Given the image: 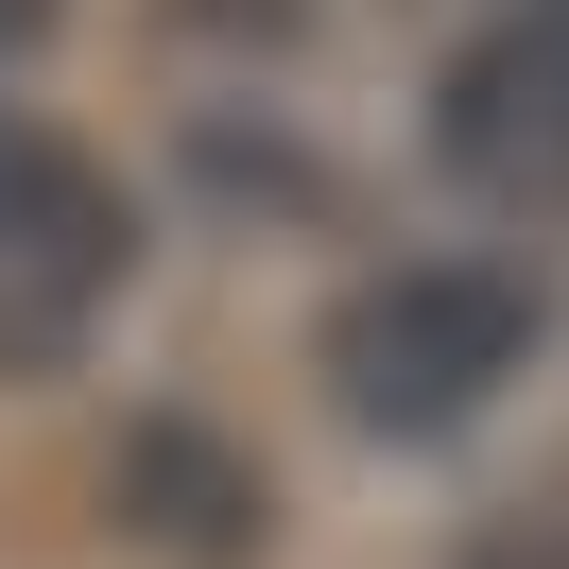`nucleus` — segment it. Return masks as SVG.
I'll use <instances>...</instances> for the list:
<instances>
[{"label": "nucleus", "mask_w": 569, "mask_h": 569, "mask_svg": "<svg viewBox=\"0 0 569 569\" xmlns=\"http://www.w3.org/2000/svg\"><path fill=\"white\" fill-rule=\"evenodd\" d=\"M449 173L500 190V208H535V190H569V0H535L518 36H483L449 70Z\"/></svg>", "instance_id": "7ed1b4c3"}, {"label": "nucleus", "mask_w": 569, "mask_h": 569, "mask_svg": "<svg viewBox=\"0 0 569 569\" xmlns=\"http://www.w3.org/2000/svg\"><path fill=\"white\" fill-rule=\"evenodd\" d=\"M52 36V0H0V70H18V52H36Z\"/></svg>", "instance_id": "423d86ee"}, {"label": "nucleus", "mask_w": 569, "mask_h": 569, "mask_svg": "<svg viewBox=\"0 0 569 569\" xmlns=\"http://www.w3.org/2000/svg\"><path fill=\"white\" fill-rule=\"evenodd\" d=\"M121 518L173 535V552H242L259 535V466H224L190 415H156V431H121Z\"/></svg>", "instance_id": "20e7f679"}, {"label": "nucleus", "mask_w": 569, "mask_h": 569, "mask_svg": "<svg viewBox=\"0 0 569 569\" xmlns=\"http://www.w3.org/2000/svg\"><path fill=\"white\" fill-rule=\"evenodd\" d=\"M121 277H139V224H121V190L87 173L70 139H52V173L0 208V380H52V362L121 311Z\"/></svg>", "instance_id": "f03ea898"}, {"label": "nucleus", "mask_w": 569, "mask_h": 569, "mask_svg": "<svg viewBox=\"0 0 569 569\" xmlns=\"http://www.w3.org/2000/svg\"><path fill=\"white\" fill-rule=\"evenodd\" d=\"M535 362V277L518 259H397L328 311V397L362 431H466Z\"/></svg>", "instance_id": "f257e3e1"}, {"label": "nucleus", "mask_w": 569, "mask_h": 569, "mask_svg": "<svg viewBox=\"0 0 569 569\" xmlns=\"http://www.w3.org/2000/svg\"><path fill=\"white\" fill-rule=\"evenodd\" d=\"M52 173V139H36V121H18V104H0V208H18V190H36Z\"/></svg>", "instance_id": "39448f33"}]
</instances>
